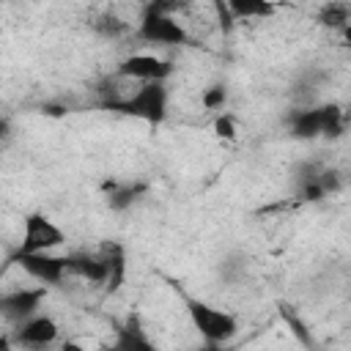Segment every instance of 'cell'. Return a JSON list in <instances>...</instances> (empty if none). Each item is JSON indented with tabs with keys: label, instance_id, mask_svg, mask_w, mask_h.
<instances>
[{
	"label": "cell",
	"instance_id": "obj_1",
	"mask_svg": "<svg viewBox=\"0 0 351 351\" xmlns=\"http://www.w3.org/2000/svg\"><path fill=\"white\" fill-rule=\"evenodd\" d=\"M178 5L148 3L140 8V19L134 25V36L154 47H184L189 44V30L176 16Z\"/></svg>",
	"mask_w": 351,
	"mask_h": 351
},
{
	"label": "cell",
	"instance_id": "obj_2",
	"mask_svg": "<svg viewBox=\"0 0 351 351\" xmlns=\"http://www.w3.org/2000/svg\"><path fill=\"white\" fill-rule=\"evenodd\" d=\"M181 291V288H178ZM181 299H184V310H186V318L192 324V329L203 337V343H219V346H228L236 335H239V318L225 310V307H217L211 302H203L186 291H181Z\"/></svg>",
	"mask_w": 351,
	"mask_h": 351
},
{
	"label": "cell",
	"instance_id": "obj_3",
	"mask_svg": "<svg viewBox=\"0 0 351 351\" xmlns=\"http://www.w3.org/2000/svg\"><path fill=\"white\" fill-rule=\"evenodd\" d=\"M346 126V112L337 104H321V107H302L288 118V129L299 140L313 137H337Z\"/></svg>",
	"mask_w": 351,
	"mask_h": 351
},
{
	"label": "cell",
	"instance_id": "obj_4",
	"mask_svg": "<svg viewBox=\"0 0 351 351\" xmlns=\"http://www.w3.org/2000/svg\"><path fill=\"white\" fill-rule=\"evenodd\" d=\"M167 107H170L167 82H151V85H134V90L115 110L123 115L140 118L151 126H159L167 118Z\"/></svg>",
	"mask_w": 351,
	"mask_h": 351
},
{
	"label": "cell",
	"instance_id": "obj_5",
	"mask_svg": "<svg viewBox=\"0 0 351 351\" xmlns=\"http://www.w3.org/2000/svg\"><path fill=\"white\" fill-rule=\"evenodd\" d=\"M66 244V230L44 211H30L22 217V239L16 252H55Z\"/></svg>",
	"mask_w": 351,
	"mask_h": 351
},
{
	"label": "cell",
	"instance_id": "obj_6",
	"mask_svg": "<svg viewBox=\"0 0 351 351\" xmlns=\"http://www.w3.org/2000/svg\"><path fill=\"white\" fill-rule=\"evenodd\" d=\"M14 263L38 285L55 288L63 285L66 277L71 274L69 266V255H55V252H16Z\"/></svg>",
	"mask_w": 351,
	"mask_h": 351
},
{
	"label": "cell",
	"instance_id": "obj_7",
	"mask_svg": "<svg viewBox=\"0 0 351 351\" xmlns=\"http://www.w3.org/2000/svg\"><path fill=\"white\" fill-rule=\"evenodd\" d=\"M115 74L134 82V85H151V82H167L173 77V63L154 55V52H132L123 60H118Z\"/></svg>",
	"mask_w": 351,
	"mask_h": 351
},
{
	"label": "cell",
	"instance_id": "obj_8",
	"mask_svg": "<svg viewBox=\"0 0 351 351\" xmlns=\"http://www.w3.org/2000/svg\"><path fill=\"white\" fill-rule=\"evenodd\" d=\"M8 335L25 351H44L60 346V324L49 313H36L33 318L16 324V329H8Z\"/></svg>",
	"mask_w": 351,
	"mask_h": 351
},
{
	"label": "cell",
	"instance_id": "obj_9",
	"mask_svg": "<svg viewBox=\"0 0 351 351\" xmlns=\"http://www.w3.org/2000/svg\"><path fill=\"white\" fill-rule=\"evenodd\" d=\"M47 299V285H33V288H14L5 291L0 299L3 315L14 324H22L27 318H33L36 313H41V302Z\"/></svg>",
	"mask_w": 351,
	"mask_h": 351
},
{
	"label": "cell",
	"instance_id": "obj_10",
	"mask_svg": "<svg viewBox=\"0 0 351 351\" xmlns=\"http://www.w3.org/2000/svg\"><path fill=\"white\" fill-rule=\"evenodd\" d=\"M115 351H159V346L151 340L148 329L140 324L137 315H129L123 324H118L115 337L110 343Z\"/></svg>",
	"mask_w": 351,
	"mask_h": 351
},
{
	"label": "cell",
	"instance_id": "obj_11",
	"mask_svg": "<svg viewBox=\"0 0 351 351\" xmlns=\"http://www.w3.org/2000/svg\"><path fill=\"white\" fill-rule=\"evenodd\" d=\"M228 11L233 16V22H247V19H266L277 11V5L266 3V0H230Z\"/></svg>",
	"mask_w": 351,
	"mask_h": 351
},
{
	"label": "cell",
	"instance_id": "obj_12",
	"mask_svg": "<svg viewBox=\"0 0 351 351\" xmlns=\"http://www.w3.org/2000/svg\"><path fill=\"white\" fill-rule=\"evenodd\" d=\"M143 192V186H132V184H112L110 189H107V206L112 208V211H123V208H129L134 200H137V195Z\"/></svg>",
	"mask_w": 351,
	"mask_h": 351
},
{
	"label": "cell",
	"instance_id": "obj_13",
	"mask_svg": "<svg viewBox=\"0 0 351 351\" xmlns=\"http://www.w3.org/2000/svg\"><path fill=\"white\" fill-rule=\"evenodd\" d=\"M321 22L337 27L340 33L346 30V25L351 22V5L348 3H329L321 8Z\"/></svg>",
	"mask_w": 351,
	"mask_h": 351
},
{
	"label": "cell",
	"instance_id": "obj_14",
	"mask_svg": "<svg viewBox=\"0 0 351 351\" xmlns=\"http://www.w3.org/2000/svg\"><path fill=\"white\" fill-rule=\"evenodd\" d=\"M200 104H203V110H208V112H222L225 110V104H228V88L225 85H219V82H214V85H208L206 90H203V96H200Z\"/></svg>",
	"mask_w": 351,
	"mask_h": 351
},
{
	"label": "cell",
	"instance_id": "obj_15",
	"mask_svg": "<svg viewBox=\"0 0 351 351\" xmlns=\"http://www.w3.org/2000/svg\"><path fill=\"white\" fill-rule=\"evenodd\" d=\"M214 134H217L219 140H236V134H239L236 118H233L230 112H219V115L214 118Z\"/></svg>",
	"mask_w": 351,
	"mask_h": 351
},
{
	"label": "cell",
	"instance_id": "obj_16",
	"mask_svg": "<svg viewBox=\"0 0 351 351\" xmlns=\"http://www.w3.org/2000/svg\"><path fill=\"white\" fill-rule=\"evenodd\" d=\"M58 351H88V348H85V343H82V340L63 337V340H60V346H58Z\"/></svg>",
	"mask_w": 351,
	"mask_h": 351
},
{
	"label": "cell",
	"instance_id": "obj_17",
	"mask_svg": "<svg viewBox=\"0 0 351 351\" xmlns=\"http://www.w3.org/2000/svg\"><path fill=\"white\" fill-rule=\"evenodd\" d=\"M195 351H233L230 346H219V343H203L200 348H195Z\"/></svg>",
	"mask_w": 351,
	"mask_h": 351
},
{
	"label": "cell",
	"instance_id": "obj_18",
	"mask_svg": "<svg viewBox=\"0 0 351 351\" xmlns=\"http://www.w3.org/2000/svg\"><path fill=\"white\" fill-rule=\"evenodd\" d=\"M343 38H346V41H348V44H351V22H348V25H346V30H343Z\"/></svg>",
	"mask_w": 351,
	"mask_h": 351
}]
</instances>
